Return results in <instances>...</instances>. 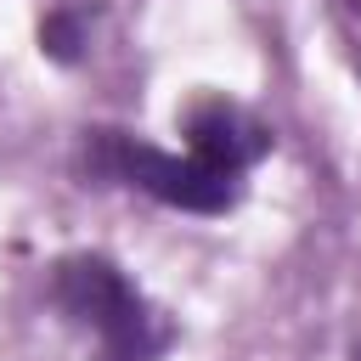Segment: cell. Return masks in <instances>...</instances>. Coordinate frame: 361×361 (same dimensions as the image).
Listing matches in <instances>:
<instances>
[{"label":"cell","instance_id":"obj_2","mask_svg":"<svg viewBox=\"0 0 361 361\" xmlns=\"http://www.w3.org/2000/svg\"><path fill=\"white\" fill-rule=\"evenodd\" d=\"M56 299H62L68 316L96 327L107 361H152L158 344H164L152 310L124 282V271L107 265V259H68V265H56Z\"/></svg>","mask_w":361,"mask_h":361},{"label":"cell","instance_id":"obj_1","mask_svg":"<svg viewBox=\"0 0 361 361\" xmlns=\"http://www.w3.org/2000/svg\"><path fill=\"white\" fill-rule=\"evenodd\" d=\"M113 175H124L130 186L175 203V209H192V214H220L243 180V169L265 152V135L254 124H243L231 107H203L192 118V152L186 158H169V152H152V147H130L118 135L102 141Z\"/></svg>","mask_w":361,"mask_h":361}]
</instances>
